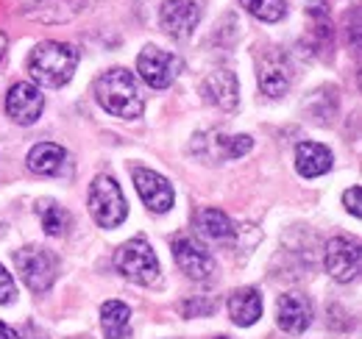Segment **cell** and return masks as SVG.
Returning a JSON list of instances; mask_svg holds the SVG:
<instances>
[{
  "label": "cell",
  "instance_id": "cell-1",
  "mask_svg": "<svg viewBox=\"0 0 362 339\" xmlns=\"http://www.w3.org/2000/svg\"><path fill=\"white\" fill-rule=\"evenodd\" d=\"M98 103L112 114V117H123V120H134L142 114L145 100L139 95L134 73H129L126 67H112L106 70L98 84H95Z\"/></svg>",
  "mask_w": 362,
  "mask_h": 339
},
{
  "label": "cell",
  "instance_id": "cell-2",
  "mask_svg": "<svg viewBox=\"0 0 362 339\" xmlns=\"http://www.w3.org/2000/svg\"><path fill=\"white\" fill-rule=\"evenodd\" d=\"M78 59H81V53L70 42H53L50 40V42L37 44L31 50L28 73H31V78L37 84L56 89V86H64L73 78V73L78 67Z\"/></svg>",
  "mask_w": 362,
  "mask_h": 339
},
{
  "label": "cell",
  "instance_id": "cell-3",
  "mask_svg": "<svg viewBox=\"0 0 362 339\" xmlns=\"http://www.w3.org/2000/svg\"><path fill=\"white\" fill-rule=\"evenodd\" d=\"M90 214L100 228H117L129 217V203L112 175H98L90 186Z\"/></svg>",
  "mask_w": 362,
  "mask_h": 339
},
{
  "label": "cell",
  "instance_id": "cell-4",
  "mask_svg": "<svg viewBox=\"0 0 362 339\" xmlns=\"http://www.w3.org/2000/svg\"><path fill=\"white\" fill-rule=\"evenodd\" d=\"M115 267L120 270V275H126L134 284H153L159 275V258L153 254V248L148 245V239H142V237H134L117 248Z\"/></svg>",
  "mask_w": 362,
  "mask_h": 339
},
{
  "label": "cell",
  "instance_id": "cell-5",
  "mask_svg": "<svg viewBox=\"0 0 362 339\" xmlns=\"http://www.w3.org/2000/svg\"><path fill=\"white\" fill-rule=\"evenodd\" d=\"M14 267H17L20 278L25 281V287L31 292H47L56 281V273H59L56 256L45 248H20V251H14Z\"/></svg>",
  "mask_w": 362,
  "mask_h": 339
},
{
  "label": "cell",
  "instance_id": "cell-6",
  "mask_svg": "<svg viewBox=\"0 0 362 339\" xmlns=\"http://www.w3.org/2000/svg\"><path fill=\"white\" fill-rule=\"evenodd\" d=\"M136 70H139L142 81L148 86L165 89V86H170L176 81V76H179L181 70V61L179 56H173V53H168V50H162L156 44H148L139 53V59H136Z\"/></svg>",
  "mask_w": 362,
  "mask_h": 339
},
{
  "label": "cell",
  "instance_id": "cell-7",
  "mask_svg": "<svg viewBox=\"0 0 362 339\" xmlns=\"http://www.w3.org/2000/svg\"><path fill=\"white\" fill-rule=\"evenodd\" d=\"M173 258H176V264L181 267V273L189 275V278H195V281L209 278V273L215 270L212 254L192 234H176L173 237Z\"/></svg>",
  "mask_w": 362,
  "mask_h": 339
},
{
  "label": "cell",
  "instance_id": "cell-8",
  "mask_svg": "<svg viewBox=\"0 0 362 339\" xmlns=\"http://www.w3.org/2000/svg\"><path fill=\"white\" fill-rule=\"evenodd\" d=\"M326 273L340 281V284H349L357 278L360 273V245L357 239H346V237H334L326 242Z\"/></svg>",
  "mask_w": 362,
  "mask_h": 339
},
{
  "label": "cell",
  "instance_id": "cell-9",
  "mask_svg": "<svg viewBox=\"0 0 362 339\" xmlns=\"http://www.w3.org/2000/svg\"><path fill=\"white\" fill-rule=\"evenodd\" d=\"M159 23L170 37L187 40L201 23V6L195 0H165L159 8Z\"/></svg>",
  "mask_w": 362,
  "mask_h": 339
},
{
  "label": "cell",
  "instance_id": "cell-10",
  "mask_svg": "<svg viewBox=\"0 0 362 339\" xmlns=\"http://www.w3.org/2000/svg\"><path fill=\"white\" fill-rule=\"evenodd\" d=\"M45 109V97L34 84H14L6 95V114L17 126H34Z\"/></svg>",
  "mask_w": 362,
  "mask_h": 339
},
{
  "label": "cell",
  "instance_id": "cell-11",
  "mask_svg": "<svg viewBox=\"0 0 362 339\" xmlns=\"http://www.w3.org/2000/svg\"><path fill=\"white\" fill-rule=\"evenodd\" d=\"M134 186L142 198V203L156 214H165L173 209V186L168 178H162L159 172L145 167L134 170Z\"/></svg>",
  "mask_w": 362,
  "mask_h": 339
},
{
  "label": "cell",
  "instance_id": "cell-12",
  "mask_svg": "<svg viewBox=\"0 0 362 339\" xmlns=\"http://www.w3.org/2000/svg\"><path fill=\"white\" fill-rule=\"evenodd\" d=\"M276 314H279V326L287 334H304L313 323V303L301 292H287V295L279 297Z\"/></svg>",
  "mask_w": 362,
  "mask_h": 339
},
{
  "label": "cell",
  "instance_id": "cell-13",
  "mask_svg": "<svg viewBox=\"0 0 362 339\" xmlns=\"http://www.w3.org/2000/svg\"><path fill=\"white\" fill-rule=\"evenodd\" d=\"M204 97L221 109H234L237 106V78L234 73L221 67V70H212L206 78H204V86H201Z\"/></svg>",
  "mask_w": 362,
  "mask_h": 339
},
{
  "label": "cell",
  "instance_id": "cell-14",
  "mask_svg": "<svg viewBox=\"0 0 362 339\" xmlns=\"http://www.w3.org/2000/svg\"><path fill=\"white\" fill-rule=\"evenodd\" d=\"M228 317L243 328L254 326L262 317V295H259V290L243 287V290L231 292V297H228Z\"/></svg>",
  "mask_w": 362,
  "mask_h": 339
},
{
  "label": "cell",
  "instance_id": "cell-15",
  "mask_svg": "<svg viewBox=\"0 0 362 339\" xmlns=\"http://www.w3.org/2000/svg\"><path fill=\"white\" fill-rule=\"evenodd\" d=\"M332 167V150L320 142H301L296 148V170L304 178H317Z\"/></svg>",
  "mask_w": 362,
  "mask_h": 339
},
{
  "label": "cell",
  "instance_id": "cell-16",
  "mask_svg": "<svg viewBox=\"0 0 362 339\" xmlns=\"http://www.w3.org/2000/svg\"><path fill=\"white\" fill-rule=\"evenodd\" d=\"M259 86H262V92L271 95V97H281V95L290 89V70H287V64H284L281 56L268 53V56L262 59V67H259Z\"/></svg>",
  "mask_w": 362,
  "mask_h": 339
},
{
  "label": "cell",
  "instance_id": "cell-17",
  "mask_svg": "<svg viewBox=\"0 0 362 339\" xmlns=\"http://www.w3.org/2000/svg\"><path fill=\"white\" fill-rule=\"evenodd\" d=\"M64 148L56 142H40L28 150V170L37 175H56L59 170L64 167Z\"/></svg>",
  "mask_w": 362,
  "mask_h": 339
},
{
  "label": "cell",
  "instance_id": "cell-18",
  "mask_svg": "<svg viewBox=\"0 0 362 339\" xmlns=\"http://www.w3.org/2000/svg\"><path fill=\"white\" fill-rule=\"evenodd\" d=\"M129 320H132V309L120 300H106L100 309V326L106 339H126L129 334Z\"/></svg>",
  "mask_w": 362,
  "mask_h": 339
},
{
  "label": "cell",
  "instance_id": "cell-19",
  "mask_svg": "<svg viewBox=\"0 0 362 339\" xmlns=\"http://www.w3.org/2000/svg\"><path fill=\"white\" fill-rule=\"evenodd\" d=\"M37 214L42 220V228H45L47 237H64L67 228H70V214L64 212L59 203L53 201H40L37 203Z\"/></svg>",
  "mask_w": 362,
  "mask_h": 339
},
{
  "label": "cell",
  "instance_id": "cell-20",
  "mask_svg": "<svg viewBox=\"0 0 362 339\" xmlns=\"http://www.w3.org/2000/svg\"><path fill=\"white\" fill-rule=\"evenodd\" d=\"M198 228L206 237H212V239H228L234 234L231 220L221 209H204V212L198 214Z\"/></svg>",
  "mask_w": 362,
  "mask_h": 339
},
{
  "label": "cell",
  "instance_id": "cell-21",
  "mask_svg": "<svg viewBox=\"0 0 362 339\" xmlns=\"http://www.w3.org/2000/svg\"><path fill=\"white\" fill-rule=\"evenodd\" d=\"M240 6L248 14H254L257 20H262V23H279L284 17V11H287L284 0H240Z\"/></svg>",
  "mask_w": 362,
  "mask_h": 339
},
{
  "label": "cell",
  "instance_id": "cell-22",
  "mask_svg": "<svg viewBox=\"0 0 362 339\" xmlns=\"http://www.w3.org/2000/svg\"><path fill=\"white\" fill-rule=\"evenodd\" d=\"M223 145H226V156L231 159H240V156H245L248 150H251V136L248 133H240V136H226L223 139Z\"/></svg>",
  "mask_w": 362,
  "mask_h": 339
},
{
  "label": "cell",
  "instance_id": "cell-23",
  "mask_svg": "<svg viewBox=\"0 0 362 339\" xmlns=\"http://www.w3.org/2000/svg\"><path fill=\"white\" fill-rule=\"evenodd\" d=\"M17 297V284L11 278V273L0 264V303H11Z\"/></svg>",
  "mask_w": 362,
  "mask_h": 339
},
{
  "label": "cell",
  "instance_id": "cell-24",
  "mask_svg": "<svg viewBox=\"0 0 362 339\" xmlns=\"http://www.w3.org/2000/svg\"><path fill=\"white\" fill-rule=\"evenodd\" d=\"M343 203H346V209L354 214V217H360L362 214V203H360V186H351L346 195H343Z\"/></svg>",
  "mask_w": 362,
  "mask_h": 339
},
{
  "label": "cell",
  "instance_id": "cell-25",
  "mask_svg": "<svg viewBox=\"0 0 362 339\" xmlns=\"http://www.w3.org/2000/svg\"><path fill=\"white\" fill-rule=\"evenodd\" d=\"M0 339H20V334H17V331H11L6 323H0Z\"/></svg>",
  "mask_w": 362,
  "mask_h": 339
},
{
  "label": "cell",
  "instance_id": "cell-26",
  "mask_svg": "<svg viewBox=\"0 0 362 339\" xmlns=\"http://www.w3.org/2000/svg\"><path fill=\"white\" fill-rule=\"evenodd\" d=\"M6 44H8V40H6V34L0 31V59H3V53H6Z\"/></svg>",
  "mask_w": 362,
  "mask_h": 339
},
{
  "label": "cell",
  "instance_id": "cell-27",
  "mask_svg": "<svg viewBox=\"0 0 362 339\" xmlns=\"http://www.w3.org/2000/svg\"><path fill=\"white\" fill-rule=\"evenodd\" d=\"M28 337H31V339H37V331H34V328H28Z\"/></svg>",
  "mask_w": 362,
  "mask_h": 339
},
{
  "label": "cell",
  "instance_id": "cell-28",
  "mask_svg": "<svg viewBox=\"0 0 362 339\" xmlns=\"http://www.w3.org/2000/svg\"><path fill=\"white\" fill-rule=\"evenodd\" d=\"M212 339H228V337H212Z\"/></svg>",
  "mask_w": 362,
  "mask_h": 339
}]
</instances>
